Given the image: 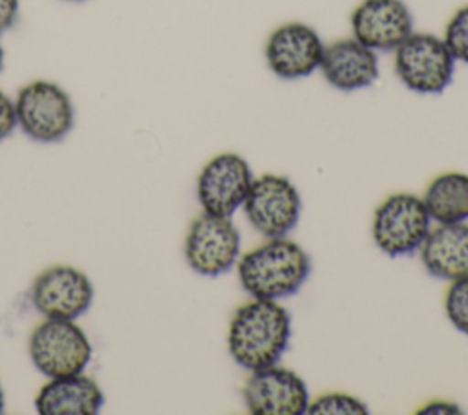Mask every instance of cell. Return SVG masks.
<instances>
[{"instance_id": "cell-11", "label": "cell", "mask_w": 468, "mask_h": 415, "mask_svg": "<svg viewBox=\"0 0 468 415\" xmlns=\"http://www.w3.org/2000/svg\"><path fill=\"white\" fill-rule=\"evenodd\" d=\"M29 298L33 307L46 318L75 320L93 302V283L73 265H51L37 274Z\"/></svg>"}, {"instance_id": "cell-15", "label": "cell", "mask_w": 468, "mask_h": 415, "mask_svg": "<svg viewBox=\"0 0 468 415\" xmlns=\"http://www.w3.org/2000/svg\"><path fill=\"white\" fill-rule=\"evenodd\" d=\"M419 258L433 278H468V223L433 225L419 249Z\"/></svg>"}, {"instance_id": "cell-1", "label": "cell", "mask_w": 468, "mask_h": 415, "mask_svg": "<svg viewBox=\"0 0 468 415\" xmlns=\"http://www.w3.org/2000/svg\"><path fill=\"white\" fill-rule=\"evenodd\" d=\"M291 342V314L280 300L252 298L230 318L227 349L243 369L280 364Z\"/></svg>"}, {"instance_id": "cell-6", "label": "cell", "mask_w": 468, "mask_h": 415, "mask_svg": "<svg viewBox=\"0 0 468 415\" xmlns=\"http://www.w3.org/2000/svg\"><path fill=\"white\" fill-rule=\"evenodd\" d=\"M27 351L33 366L49 378L77 375L91 360V342L75 320L46 318L29 335Z\"/></svg>"}, {"instance_id": "cell-25", "label": "cell", "mask_w": 468, "mask_h": 415, "mask_svg": "<svg viewBox=\"0 0 468 415\" xmlns=\"http://www.w3.org/2000/svg\"><path fill=\"white\" fill-rule=\"evenodd\" d=\"M2 68H4V48L0 44V71H2Z\"/></svg>"}, {"instance_id": "cell-10", "label": "cell", "mask_w": 468, "mask_h": 415, "mask_svg": "<svg viewBox=\"0 0 468 415\" xmlns=\"http://www.w3.org/2000/svg\"><path fill=\"white\" fill-rule=\"evenodd\" d=\"M241 395L252 415H303L311 402L305 380L280 364L250 371Z\"/></svg>"}, {"instance_id": "cell-16", "label": "cell", "mask_w": 468, "mask_h": 415, "mask_svg": "<svg viewBox=\"0 0 468 415\" xmlns=\"http://www.w3.org/2000/svg\"><path fill=\"white\" fill-rule=\"evenodd\" d=\"M102 406L101 386L82 373L49 378L35 397L40 415H97Z\"/></svg>"}, {"instance_id": "cell-7", "label": "cell", "mask_w": 468, "mask_h": 415, "mask_svg": "<svg viewBox=\"0 0 468 415\" xmlns=\"http://www.w3.org/2000/svg\"><path fill=\"white\" fill-rule=\"evenodd\" d=\"M241 208L260 236L285 238L300 221L302 196L289 177L267 172L254 177Z\"/></svg>"}, {"instance_id": "cell-8", "label": "cell", "mask_w": 468, "mask_h": 415, "mask_svg": "<svg viewBox=\"0 0 468 415\" xmlns=\"http://www.w3.org/2000/svg\"><path fill=\"white\" fill-rule=\"evenodd\" d=\"M183 250L196 274L218 278L236 267L241 256V234L232 218L201 212L186 230Z\"/></svg>"}, {"instance_id": "cell-12", "label": "cell", "mask_w": 468, "mask_h": 415, "mask_svg": "<svg viewBox=\"0 0 468 415\" xmlns=\"http://www.w3.org/2000/svg\"><path fill=\"white\" fill-rule=\"evenodd\" d=\"M325 44L314 27L303 22L278 26L265 42L269 69L283 79L296 80L309 77L320 68Z\"/></svg>"}, {"instance_id": "cell-13", "label": "cell", "mask_w": 468, "mask_h": 415, "mask_svg": "<svg viewBox=\"0 0 468 415\" xmlns=\"http://www.w3.org/2000/svg\"><path fill=\"white\" fill-rule=\"evenodd\" d=\"M351 29L373 51H395L413 33V15L402 0H362L351 13Z\"/></svg>"}, {"instance_id": "cell-22", "label": "cell", "mask_w": 468, "mask_h": 415, "mask_svg": "<svg viewBox=\"0 0 468 415\" xmlns=\"http://www.w3.org/2000/svg\"><path fill=\"white\" fill-rule=\"evenodd\" d=\"M18 0H0V33L15 26L18 16Z\"/></svg>"}, {"instance_id": "cell-26", "label": "cell", "mask_w": 468, "mask_h": 415, "mask_svg": "<svg viewBox=\"0 0 468 415\" xmlns=\"http://www.w3.org/2000/svg\"><path fill=\"white\" fill-rule=\"evenodd\" d=\"M68 2H84V0H68Z\"/></svg>"}, {"instance_id": "cell-20", "label": "cell", "mask_w": 468, "mask_h": 415, "mask_svg": "<svg viewBox=\"0 0 468 415\" xmlns=\"http://www.w3.org/2000/svg\"><path fill=\"white\" fill-rule=\"evenodd\" d=\"M442 40L446 42L455 62L468 64V4L459 7L450 16Z\"/></svg>"}, {"instance_id": "cell-19", "label": "cell", "mask_w": 468, "mask_h": 415, "mask_svg": "<svg viewBox=\"0 0 468 415\" xmlns=\"http://www.w3.org/2000/svg\"><path fill=\"white\" fill-rule=\"evenodd\" d=\"M444 313L448 322L468 336V278L450 282L444 294Z\"/></svg>"}, {"instance_id": "cell-18", "label": "cell", "mask_w": 468, "mask_h": 415, "mask_svg": "<svg viewBox=\"0 0 468 415\" xmlns=\"http://www.w3.org/2000/svg\"><path fill=\"white\" fill-rule=\"evenodd\" d=\"M307 413L311 415H366L367 404L346 391H327L309 402Z\"/></svg>"}, {"instance_id": "cell-21", "label": "cell", "mask_w": 468, "mask_h": 415, "mask_svg": "<svg viewBox=\"0 0 468 415\" xmlns=\"http://www.w3.org/2000/svg\"><path fill=\"white\" fill-rule=\"evenodd\" d=\"M16 126L15 102L0 90V141L9 137Z\"/></svg>"}, {"instance_id": "cell-9", "label": "cell", "mask_w": 468, "mask_h": 415, "mask_svg": "<svg viewBox=\"0 0 468 415\" xmlns=\"http://www.w3.org/2000/svg\"><path fill=\"white\" fill-rule=\"evenodd\" d=\"M254 177L250 165L239 154L223 152L208 159L196 185L203 212L232 218L243 207Z\"/></svg>"}, {"instance_id": "cell-23", "label": "cell", "mask_w": 468, "mask_h": 415, "mask_svg": "<svg viewBox=\"0 0 468 415\" xmlns=\"http://www.w3.org/2000/svg\"><path fill=\"white\" fill-rule=\"evenodd\" d=\"M461 406L455 404V402H450V400H431L428 404H424L419 413H441V415H446V413H461Z\"/></svg>"}, {"instance_id": "cell-3", "label": "cell", "mask_w": 468, "mask_h": 415, "mask_svg": "<svg viewBox=\"0 0 468 415\" xmlns=\"http://www.w3.org/2000/svg\"><path fill=\"white\" fill-rule=\"evenodd\" d=\"M431 227L433 221L420 196L395 192L375 208L371 238L386 256L402 258L419 252Z\"/></svg>"}, {"instance_id": "cell-5", "label": "cell", "mask_w": 468, "mask_h": 415, "mask_svg": "<svg viewBox=\"0 0 468 415\" xmlns=\"http://www.w3.org/2000/svg\"><path fill=\"white\" fill-rule=\"evenodd\" d=\"M395 73L415 93L439 95L453 79L455 59L446 42L431 33L413 31L395 48Z\"/></svg>"}, {"instance_id": "cell-4", "label": "cell", "mask_w": 468, "mask_h": 415, "mask_svg": "<svg viewBox=\"0 0 468 415\" xmlns=\"http://www.w3.org/2000/svg\"><path fill=\"white\" fill-rule=\"evenodd\" d=\"M16 126L37 143H58L75 124L68 91L51 80L24 84L15 99Z\"/></svg>"}, {"instance_id": "cell-2", "label": "cell", "mask_w": 468, "mask_h": 415, "mask_svg": "<svg viewBox=\"0 0 468 415\" xmlns=\"http://www.w3.org/2000/svg\"><path fill=\"white\" fill-rule=\"evenodd\" d=\"M238 280L250 298L285 300L296 294L311 274V258L302 245L285 238H267L239 256Z\"/></svg>"}, {"instance_id": "cell-14", "label": "cell", "mask_w": 468, "mask_h": 415, "mask_svg": "<svg viewBox=\"0 0 468 415\" xmlns=\"http://www.w3.org/2000/svg\"><path fill=\"white\" fill-rule=\"evenodd\" d=\"M318 69L333 88L356 91L377 82L378 57L356 38H340L324 48Z\"/></svg>"}, {"instance_id": "cell-17", "label": "cell", "mask_w": 468, "mask_h": 415, "mask_svg": "<svg viewBox=\"0 0 468 415\" xmlns=\"http://www.w3.org/2000/svg\"><path fill=\"white\" fill-rule=\"evenodd\" d=\"M422 201L435 225L468 223V174L450 170L435 176Z\"/></svg>"}, {"instance_id": "cell-24", "label": "cell", "mask_w": 468, "mask_h": 415, "mask_svg": "<svg viewBox=\"0 0 468 415\" xmlns=\"http://www.w3.org/2000/svg\"><path fill=\"white\" fill-rule=\"evenodd\" d=\"M4 406H5V399H4V389L0 384V413H4Z\"/></svg>"}]
</instances>
